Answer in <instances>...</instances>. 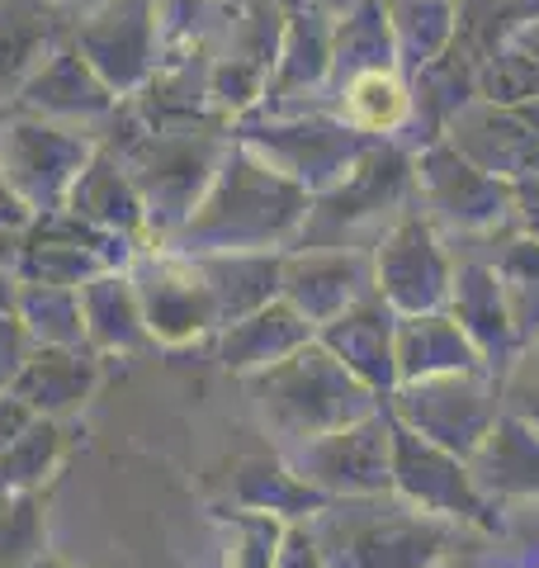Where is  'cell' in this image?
Listing matches in <instances>:
<instances>
[{
  "label": "cell",
  "mask_w": 539,
  "mask_h": 568,
  "mask_svg": "<svg viewBox=\"0 0 539 568\" xmlns=\"http://www.w3.org/2000/svg\"><path fill=\"white\" fill-rule=\"evenodd\" d=\"M313 194L294 185L289 175L265 166L256 152L232 138L218 175L209 181L204 200L180 223L166 242L180 256H213V252H294L308 223Z\"/></svg>",
  "instance_id": "6da1fadb"
},
{
  "label": "cell",
  "mask_w": 539,
  "mask_h": 568,
  "mask_svg": "<svg viewBox=\"0 0 539 568\" xmlns=\"http://www.w3.org/2000/svg\"><path fill=\"white\" fill-rule=\"evenodd\" d=\"M327 568H440L459 526L403 503L398 493L332 497L308 517Z\"/></svg>",
  "instance_id": "7a4b0ae2"
},
{
  "label": "cell",
  "mask_w": 539,
  "mask_h": 568,
  "mask_svg": "<svg viewBox=\"0 0 539 568\" xmlns=\"http://www.w3.org/2000/svg\"><path fill=\"white\" fill-rule=\"evenodd\" d=\"M246 388H251V403H256L261 426L275 440V450L327 436L336 426L359 422L374 407H384V398L369 384H359L317 336L308 346H298L294 355H284L279 365L251 375Z\"/></svg>",
  "instance_id": "3957f363"
},
{
  "label": "cell",
  "mask_w": 539,
  "mask_h": 568,
  "mask_svg": "<svg viewBox=\"0 0 539 568\" xmlns=\"http://www.w3.org/2000/svg\"><path fill=\"white\" fill-rule=\"evenodd\" d=\"M232 148L227 123H166V129H138L133 138H123L119 162L129 166L133 185L148 209V237L166 242L180 233V223L194 213V204L204 200L209 181L218 175L223 156Z\"/></svg>",
  "instance_id": "277c9868"
},
{
  "label": "cell",
  "mask_w": 539,
  "mask_h": 568,
  "mask_svg": "<svg viewBox=\"0 0 539 568\" xmlns=\"http://www.w3.org/2000/svg\"><path fill=\"white\" fill-rule=\"evenodd\" d=\"M411 185H417V166L407 162V152L369 142L365 156L332 190L313 194L308 223H303L294 252H313V246H355V252H365L359 237L374 233V242H379L384 227L403 213L398 204L407 200Z\"/></svg>",
  "instance_id": "5b68a950"
},
{
  "label": "cell",
  "mask_w": 539,
  "mask_h": 568,
  "mask_svg": "<svg viewBox=\"0 0 539 568\" xmlns=\"http://www.w3.org/2000/svg\"><path fill=\"white\" fill-rule=\"evenodd\" d=\"M232 138L251 148L265 166H275L279 175H289L294 185H303L308 194L332 190L340 175H346L359 156H365L369 142L355 133L346 119L336 114H294V110H246L242 119L227 123Z\"/></svg>",
  "instance_id": "8992f818"
},
{
  "label": "cell",
  "mask_w": 539,
  "mask_h": 568,
  "mask_svg": "<svg viewBox=\"0 0 539 568\" xmlns=\"http://www.w3.org/2000/svg\"><path fill=\"white\" fill-rule=\"evenodd\" d=\"M95 148L100 142L81 129L24 110H0V175L33 219L67 209L71 185L81 181Z\"/></svg>",
  "instance_id": "52a82bcc"
},
{
  "label": "cell",
  "mask_w": 539,
  "mask_h": 568,
  "mask_svg": "<svg viewBox=\"0 0 539 568\" xmlns=\"http://www.w3.org/2000/svg\"><path fill=\"white\" fill-rule=\"evenodd\" d=\"M388 417H398L417 436L469 459L501 413V375L492 369H455V375L407 379L384 398Z\"/></svg>",
  "instance_id": "ba28073f"
},
{
  "label": "cell",
  "mask_w": 539,
  "mask_h": 568,
  "mask_svg": "<svg viewBox=\"0 0 539 568\" xmlns=\"http://www.w3.org/2000/svg\"><path fill=\"white\" fill-rule=\"evenodd\" d=\"M388 422H393V493H398L403 503L430 511V517L492 530L497 526V503L478 488L469 459L436 446V440L417 436L398 417H388Z\"/></svg>",
  "instance_id": "9c48e42d"
},
{
  "label": "cell",
  "mask_w": 539,
  "mask_h": 568,
  "mask_svg": "<svg viewBox=\"0 0 539 568\" xmlns=\"http://www.w3.org/2000/svg\"><path fill=\"white\" fill-rule=\"evenodd\" d=\"M129 275H133L152 346L185 351V346H200V342H213V336H218V327H223L218 308H213L209 284L190 256L152 242L133 256Z\"/></svg>",
  "instance_id": "30bf717a"
},
{
  "label": "cell",
  "mask_w": 539,
  "mask_h": 568,
  "mask_svg": "<svg viewBox=\"0 0 539 568\" xmlns=\"http://www.w3.org/2000/svg\"><path fill=\"white\" fill-rule=\"evenodd\" d=\"M294 465V474L322 497H374L393 493V422L384 407L369 417L336 426L327 436L298 440V446L279 450Z\"/></svg>",
  "instance_id": "8fae6325"
},
{
  "label": "cell",
  "mask_w": 539,
  "mask_h": 568,
  "mask_svg": "<svg viewBox=\"0 0 539 568\" xmlns=\"http://www.w3.org/2000/svg\"><path fill=\"white\" fill-rule=\"evenodd\" d=\"M71 43L119 100H129L161 67V6L156 0H100L71 20Z\"/></svg>",
  "instance_id": "7c38bea8"
},
{
  "label": "cell",
  "mask_w": 539,
  "mask_h": 568,
  "mask_svg": "<svg viewBox=\"0 0 539 568\" xmlns=\"http://www.w3.org/2000/svg\"><path fill=\"white\" fill-rule=\"evenodd\" d=\"M374 261V294L393 313H436L455 290V261H449L436 223L421 209H403L379 242L369 246Z\"/></svg>",
  "instance_id": "4fadbf2b"
},
{
  "label": "cell",
  "mask_w": 539,
  "mask_h": 568,
  "mask_svg": "<svg viewBox=\"0 0 539 568\" xmlns=\"http://www.w3.org/2000/svg\"><path fill=\"white\" fill-rule=\"evenodd\" d=\"M138 252H142V242L85 223L71 209H58V213H39V219L24 227L20 275L39 280V284L81 290L85 280H95L104 271H129Z\"/></svg>",
  "instance_id": "5bb4252c"
},
{
  "label": "cell",
  "mask_w": 539,
  "mask_h": 568,
  "mask_svg": "<svg viewBox=\"0 0 539 568\" xmlns=\"http://www.w3.org/2000/svg\"><path fill=\"white\" fill-rule=\"evenodd\" d=\"M417 190L430 204V223H445L455 233H492V227L516 209V185L482 171L459 148H426L417 162Z\"/></svg>",
  "instance_id": "9a60e30c"
},
{
  "label": "cell",
  "mask_w": 539,
  "mask_h": 568,
  "mask_svg": "<svg viewBox=\"0 0 539 568\" xmlns=\"http://www.w3.org/2000/svg\"><path fill=\"white\" fill-rule=\"evenodd\" d=\"M119 104H123V100L100 81V71L81 58L77 43L67 39V43L24 81V91L14 95L10 110L39 114V119H52V123H67V129H81V133H90V138L100 142L104 123L114 119Z\"/></svg>",
  "instance_id": "2e32d148"
},
{
  "label": "cell",
  "mask_w": 539,
  "mask_h": 568,
  "mask_svg": "<svg viewBox=\"0 0 539 568\" xmlns=\"http://www.w3.org/2000/svg\"><path fill=\"white\" fill-rule=\"evenodd\" d=\"M279 294L308 317L313 327L332 323L365 294H374V261L355 246H313V252H284Z\"/></svg>",
  "instance_id": "e0dca14e"
},
{
  "label": "cell",
  "mask_w": 539,
  "mask_h": 568,
  "mask_svg": "<svg viewBox=\"0 0 539 568\" xmlns=\"http://www.w3.org/2000/svg\"><path fill=\"white\" fill-rule=\"evenodd\" d=\"M449 313L455 323L469 332V342L488 361L492 375H511L526 361V342L516 336V323L507 313V294L492 271V261H464L455 265V290H449Z\"/></svg>",
  "instance_id": "ac0fdd59"
},
{
  "label": "cell",
  "mask_w": 539,
  "mask_h": 568,
  "mask_svg": "<svg viewBox=\"0 0 539 568\" xmlns=\"http://www.w3.org/2000/svg\"><path fill=\"white\" fill-rule=\"evenodd\" d=\"M393 332H398V313H393L379 294H365L346 313H336L332 323H322L317 327V342L327 346L359 384H369L379 398H388L393 388H398Z\"/></svg>",
  "instance_id": "d6986e66"
},
{
  "label": "cell",
  "mask_w": 539,
  "mask_h": 568,
  "mask_svg": "<svg viewBox=\"0 0 539 568\" xmlns=\"http://www.w3.org/2000/svg\"><path fill=\"white\" fill-rule=\"evenodd\" d=\"M104 379V355L81 342V346H29L20 375H14L10 394H20L39 417H71L95 398Z\"/></svg>",
  "instance_id": "ffe728a7"
},
{
  "label": "cell",
  "mask_w": 539,
  "mask_h": 568,
  "mask_svg": "<svg viewBox=\"0 0 539 568\" xmlns=\"http://www.w3.org/2000/svg\"><path fill=\"white\" fill-rule=\"evenodd\" d=\"M71 20L77 14L58 0H0V110L71 39Z\"/></svg>",
  "instance_id": "44dd1931"
},
{
  "label": "cell",
  "mask_w": 539,
  "mask_h": 568,
  "mask_svg": "<svg viewBox=\"0 0 539 568\" xmlns=\"http://www.w3.org/2000/svg\"><path fill=\"white\" fill-rule=\"evenodd\" d=\"M317 336V327L303 317L289 298H270L265 308L237 317V323L218 327V336H213V351H218V365L232 369V375H261V369L279 365L284 355H294L298 346H308Z\"/></svg>",
  "instance_id": "7402d4cb"
},
{
  "label": "cell",
  "mask_w": 539,
  "mask_h": 568,
  "mask_svg": "<svg viewBox=\"0 0 539 568\" xmlns=\"http://www.w3.org/2000/svg\"><path fill=\"white\" fill-rule=\"evenodd\" d=\"M332 39L336 24L322 14V6H298L289 10V20L279 29V52H275V71L265 85V110H284L289 100L317 91L332 77Z\"/></svg>",
  "instance_id": "603a6c76"
},
{
  "label": "cell",
  "mask_w": 539,
  "mask_h": 568,
  "mask_svg": "<svg viewBox=\"0 0 539 568\" xmlns=\"http://www.w3.org/2000/svg\"><path fill=\"white\" fill-rule=\"evenodd\" d=\"M469 469L492 503H535L539 497V432L501 407L492 432L469 455Z\"/></svg>",
  "instance_id": "cb8c5ba5"
},
{
  "label": "cell",
  "mask_w": 539,
  "mask_h": 568,
  "mask_svg": "<svg viewBox=\"0 0 539 568\" xmlns=\"http://www.w3.org/2000/svg\"><path fill=\"white\" fill-rule=\"evenodd\" d=\"M393 361H398V384L455 375V369H488V361L469 342V332L455 323L449 308L436 313H398L393 332Z\"/></svg>",
  "instance_id": "d4e9b609"
},
{
  "label": "cell",
  "mask_w": 539,
  "mask_h": 568,
  "mask_svg": "<svg viewBox=\"0 0 539 568\" xmlns=\"http://www.w3.org/2000/svg\"><path fill=\"white\" fill-rule=\"evenodd\" d=\"M67 209L77 213V219L95 223V227H110V233H119V237H133L142 246H152L142 194L133 185L129 166H123L119 152H110V148H95V156H90L85 171H81V181L71 185Z\"/></svg>",
  "instance_id": "484cf974"
},
{
  "label": "cell",
  "mask_w": 539,
  "mask_h": 568,
  "mask_svg": "<svg viewBox=\"0 0 539 568\" xmlns=\"http://www.w3.org/2000/svg\"><path fill=\"white\" fill-rule=\"evenodd\" d=\"M190 261L200 265L223 327L265 308L270 298H279L284 252H213V256H190Z\"/></svg>",
  "instance_id": "4316f807"
},
{
  "label": "cell",
  "mask_w": 539,
  "mask_h": 568,
  "mask_svg": "<svg viewBox=\"0 0 539 568\" xmlns=\"http://www.w3.org/2000/svg\"><path fill=\"white\" fill-rule=\"evenodd\" d=\"M81 317H85V342L95 346L104 361H110V355H138L152 346L129 271H104L95 280H85L81 284Z\"/></svg>",
  "instance_id": "83f0119b"
},
{
  "label": "cell",
  "mask_w": 539,
  "mask_h": 568,
  "mask_svg": "<svg viewBox=\"0 0 539 568\" xmlns=\"http://www.w3.org/2000/svg\"><path fill=\"white\" fill-rule=\"evenodd\" d=\"M227 497H232V507L270 511V517H279V521H308L317 507H327V497L303 484L279 450L237 459L232 478H227Z\"/></svg>",
  "instance_id": "f1b7e54d"
},
{
  "label": "cell",
  "mask_w": 539,
  "mask_h": 568,
  "mask_svg": "<svg viewBox=\"0 0 539 568\" xmlns=\"http://www.w3.org/2000/svg\"><path fill=\"white\" fill-rule=\"evenodd\" d=\"M407 114H411V91L393 67L355 71V77L336 85V119H346L365 138H384L393 129H403Z\"/></svg>",
  "instance_id": "f546056e"
},
{
  "label": "cell",
  "mask_w": 539,
  "mask_h": 568,
  "mask_svg": "<svg viewBox=\"0 0 539 568\" xmlns=\"http://www.w3.org/2000/svg\"><path fill=\"white\" fill-rule=\"evenodd\" d=\"M71 450V432L62 417H39L0 450V488L6 493H43L58 478L62 459Z\"/></svg>",
  "instance_id": "4dcf8cb0"
},
{
  "label": "cell",
  "mask_w": 539,
  "mask_h": 568,
  "mask_svg": "<svg viewBox=\"0 0 539 568\" xmlns=\"http://www.w3.org/2000/svg\"><path fill=\"white\" fill-rule=\"evenodd\" d=\"M14 317H20L29 346H81L85 342L81 290H67V284L24 280V294H20Z\"/></svg>",
  "instance_id": "1f68e13d"
},
{
  "label": "cell",
  "mask_w": 539,
  "mask_h": 568,
  "mask_svg": "<svg viewBox=\"0 0 539 568\" xmlns=\"http://www.w3.org/2000/svg\"><path fill=\"white\" fill-rule=\"evenodd\" d=\"M492 271L507 294V313L516 323V336L526 342V351L539 342V237L520 233L492 256Z\"/></svg>",
  "instance_id": "d6a6232c"
},
{
  "label": "cell",
  "mask_w": 539,
  "mask_h": 568,
  "mask_svg": "<svg viewBox=\"0 0 539 568\" xmlns=\"http://www.w3.org/2000/svg\"><path fill=\"white\" fill-rule=\"evenodd\" d=\"M39 555H48L43 493H10L0 503V568H24Z\"/></svg>",
  "instance_id": "836d02e7"
},
{
  "label": "cell",
  "mask_w": 539,
  "mask_h": 568,
  "mask_svg": "<svg viewBox=\"0 0 539 568\" xmlns=\"http://www.w3.org/2000/svg\"><path fill=\"white\" fill-rule=\"evenodd\" d=\"M227 521V568H275L279 559V540H284V526L279 517L270 511H218Z\"/></svg>",
  "instance_id": "e575fe53"
},
{
  "label": "cell",
  "mask_w": 539,
  "mask_h": 568,
  "mask_svg": "<svg viewBox=\"0 0 539 568\" xmlns=\"http://www.w3.org/2000/svg\"><path fill=\"white\" fill-rule=\"evenodd\" d=\"M501 407L507 413H516L520 422H530L535 432H539V369L526 361V365H516V375L501 384Z\"/></svg>",
  "instance_id": "d590c367"
},
{
  "label": "cell",
  "mask_w": 539,
  "mask_h": 568,
  "mask_svg": "<svg viewBox=\"0 0 539 568\" xmlns=\"http://www.w3.org/2000/svg\"><path fill=\"white\" fill-rule=\"evenodd\" d=\"M275 568H327V559H322V549H317V540H313L308 521H289V526H284Z\"/></svg>",
  "instance_id": "8d00e7d4"
},
{
  "label": "cell",
  "mask_w": 539,
  "mask_h": 568,
  "mask_svg": "<svg viewBox=\"0 0 539 568\" xmlns=\"http://www.w3.org/2000/svg\"><path fill=\"white\" fill-rule=\"evenodd\" d=\"M24 355H29V336L20 327V317H0V388L14 384Z\"/></svg>",
  "instance_id": "74e56055"
},
{
  "label": "cell",
  "mask_w": 539,
  "mask_h": 568,
  "mask_svg": "<svg viewBox=\"0 0 539 568\" xmlns=\"http://www.w3.org/2000/svg\"><path fill=\"white\" fill-rule=\"evenodd\" d=\"M29 422H33V407H29L20 394H10V388H0V450H6L10 440L24 432Z\"/></svg>",
  "instance_id": "f35d334b"
},
{
  "label": "cell",
  "mask_w": 539,
  "mask_h": 568,
  "mask_svg": "<svg viewBox=\"0 0 539 568\" xmlns=\"http://www.w3.org/2000/svg\"><path fill=\"white\" fill-rule=\"evenodd\" d=\"M20 294H24V275L14 271V265H0V317H14Z\"/></svg>",
  "instance_id": "ab89813d"
},
{
  "label": "cell",
  "mask_w": 539,
  "mask_h": 568,
  "mask_svg": "<svg viewBox=\"0 0 539 568\" xmlns=\"http://www.w3.org/2000/svg\"><path fill=\"white\" fill-rule=\"evenodd\" d=\"M0 223H6V227H29L33 223V213L14 200V190L6 185V175H0Z\"/></svg>",
  "instance_id": "60d3db41"
},
{
  "label": "cell",
  "mask_w": 539,
  "mask_h": 568,
  "mask_svg": "<svg viewBox=\"0 0 539 568\" xmlns=\"http://www.w3.org/2000/svg\"><path fill=\"white\" fill-rule=\"evenodd\" d=\"M20 256H24V227L0 223V265H14V271H20Z\"/></svg>",
  "instance_id": "b9f144b4"
},
{
  "label": "cell",
  "mask_w": 539,
  "mask_h": 568,
  "mask_svg": "<svg viewBox=\"0 0 539 568\" xmlns=\"http://www.w3.org/2000/svg\"><path fill=\"white\" fill-rule=\"evenodd\" d=\"M24 568H77V564H67V559H58V555H39V559H29Z\"/></svg>",
  "instance_id": "7bdbcfd3"
},
{
  "label": "cell",
  "mask_w": 539,
  "mask_h": 568,
  "mask_svg": "<svg viewBox=\"0 0 539 568\" xmlns=\"http://www.w3.org/2000/svg\"><path fill=\"white\" fill-rule=\"evenodd\" d=\"M526 58L539 67V29H530V33H526Z\"/></svg>",
  "instance_id": "ee69618b"
},
{
  "label": "cell",
  "mask_w": 539,
  "mask_h": 568,
  "mask_svg": "<svg viewBox=\"0 0 539 568\" xmlns=\"http://www.w3.org/2000/svg\"><path fill=\"white\" fill-rule=\"evenodd\" d=\"M58 6H67L71 14H81V10H90V6H100V0H58Z\"/></svg>",
  "instance_id": "f6af8a7d"
},
{
  "label": "cell",
  "mask_w": 539,
  "mask_h": 568,
  "mask_svg": "<svg viewBox=\"0 0 539 568\" xmlns=\"http://www.w3.org/2000/svg\"><path fill=\"white\" fill-rule=\"evenodd\" d=\"M526 361H530V365H535V369H539V342H535V346H530V351H526Z\"/></svg>",
  "instance_id": "bcb514c9"
},
{
  "label": "cell",
  "mask_w": 539,
  "mask_h": 568,
  "mask_svg": "<svg viewBox=\"0 0 539 568\" xmlns=\"http://www.w3.org/2000/svg\"><path fill=\"white\" fill-rule=\"evenodd\" d=\"M6 497H10V493H6V488H0V503H6Z\"/></svg>",
  "instance_id": "7dc6e473"
}]
</instances>
